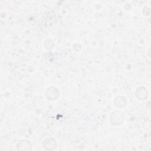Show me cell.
I'll list each match as a JSON object with an SVG mask.
<instances>
[{
    "instance_id": "2",
    "label": "cell",
    "mask_w": 151,
    "mask_h": 151,
    "mask_svg": "<svg viewBox=\"0 0 151 151\" xmlns=\"http://www.w3.org/2000/svg\"><path fill=\"white\" fill-rule=\"evenodd\" d=\"M53 139H52L51 141H48V139L47 140V145H45V147L47 149H48V148L49 147H53V146H56V142L54 141H52Z\"/></svg>"
},
{
    "instance_id": "1",
    "label": "cell",
    "mask_w": 151,
    "mask_h": 151,
    "mask_svg": "<svg viewBox=\"0 0 151 151\" xmlns=\"http://www.w3.org/2000/svg\"><path fill=\"white\" fill-rule=\"evenodd\" d=\"M111 121L113 125H119L122 124L124 121L123 115L121 112L115 111L112 114Z\"/></svg>"
}]
</instances>
